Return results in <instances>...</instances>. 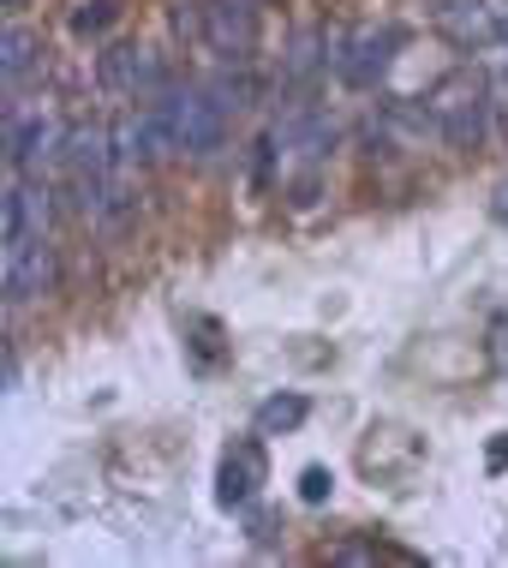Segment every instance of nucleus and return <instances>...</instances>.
Returning a JSON list of instances; mask_svg holds the SVG:
<instances>
[{"instance_id":"1a4fd4ad","label":"nucleus","mask_w":508,"mask_h":568,"mask_svg":"<svg viewBox=\"0 0 508 568\" xmlns=\"http://www.w3.org/2000/svg\"><path fill=\"white\" fill-rule=\"evenodd\" d=\"M257 485H264V443L245 437V443H234V449L222 455L215 497H222V509H245V503L257 497Z\"/></svg>"},{"instance_id":"39448f33","label":"nucleus","mask_w":508,"mask_h":568,"mask_svg":"<svg viewBox=\"0 0 508 568\" xmlns=\"http://www.w3.org/2000/svg\"><path fill=\"white\" fill-rule=\"evenodd\" d=\"M197 19H204V49L222 60H252L257 49V0H197Z\"/></svg>"},{"instance_id":"7ed1b4c3","label":"nucleus","mask_w":508,"mask_h":568,"mask_svg":"<svg viewBox=\"0 0 508 568\" xmlns=\"http://www.w3.org/2000/svg\"><path fill=\"white\" fill-rule=\"evenodd\" d=\"M96 79L108 97H126V102H156L174 90V72L156 49H132V42H114V49L96 54Z\"/></svg>"},{"instance_id":"f3484780","label":"nucleus","mask_w":508,"mask_h":568,"mask_svg":"<svg viewBox=\"0 0 508 568\" xmlns=\"http://www.w3.org/2000/svg\"><path fill=\"white\" fill-rule=\"evenodd\" d=\"M502 49H508V12H502Z\"/></svg>"},{"instance_id":"f257e3e1","label":"nucleus","mask_w":508,"mask_h":568,"mask_svg":"<svg viewBox=\"0 0 508 568\" xmlns=\"http://www.w3.org/2000/svg\"><path fill=\"white\" fill-rule=\"evenodd\" d=\"M490 84L479 79V72H460V79L437 84V97H430V126H437V138H449L455 150H479L485 132H490Z\"/></svg>"},{"instance_id":"20e7f679","label":"nucleus","mask_w":508,"mask_h":568,"mask_svg":"<svg viewBox=\"0 0 508 568\" xmlns=\"http://www.w3.org/2000/svg\"><path fill=\"white\" fill-rule=\"evenodd\" d=\"M395 54H402V30L395 24H365L359 37H347L342 49H335V79L353 84V90H377L383 72L395 67Z\"/></svg>"},{"instance_id":"f03ea898","label":"nucleus","mask_w":508,"mask_h":568,"mask_svg":"<svg viewBox=\"0 0 508 568\" xmlns=\"http://www.w3.org/2000/svg\"><path fill=\"white\" fill-rule=\"evenodd\" d=\"M54 287H60V257H54L49 234L0 240V294H7V305L49 300Z\"/></svg>"},{"instance_id":"9b49d317","label":"nucleus","mask_w":508,"mask_h":568,"mask_svg":"<svg viewBox=\"0 0 508 568\" xmlns=\"http://www.w3.org/2000/svg\"><path fill=\"white\" fill-rule=\"evenodd\" d=\"M312 402L305 395H270L264 407H257V437H282V432H299Z\"/></svg>"},{"instance_id":"9d476101","label":"nucleus","mask_w":508,"mask_h":568,"mask_svg":"<svg viewBox=\"0 0 508 568\" xmlns=\"http://www.w3.org/2000/svg\"><path fill=\"white\" fill-rule=\"evenodd\" d=\"M30 72H42V37L12 19L7 30H0V79H7V97L30 79Z\"/></svg>"},{"instance_id":"2eb2a0df","label":"nucleus","mask_w":508,"mask_h":568,"mask_svg":"<svg viewBox=\"0 0 508 568\" xmlns=\"http://www.w3.org/2000/svg\"><path fill=\"white\" fill-rule=\"evenodd\" d=\"M24 7H30V0H0V12H7V19H19Z\"/></svg>"},{"instance_id":"0eeeda50","label":"nucleus","mask_w":508,"mask_h":568,"mask_svg":"<svg viewBox=\"0 0 508 568\" xmlns=\"http://www.w3.org/2000/svg\"><path fill=\"white\" fill-rule=\"evenodd\" d=\"M54 227V186L49 180H30V174H12L7 180V197H0V240H24V234H49Z\"/></svg>"},{"instance_id":"423d86ee","label":"nucleus","mask_w":508,"mask_h":568,"mask_svg":"<svg viewBox=\"0 0 508 568\" xmlns=\"http://www.w3.org/2000/svg\"><path fill=\"white\" fill-rule=\"evenodd\" d=\"M180 150L186 156H215L227 138V109L234 102L222 97V90H197V84H180Z\"/></svg>"},{"instance_id":"4468645a","label":"nucleus","mask_w":508,"mask_h":568,"mask_svg":"<svg viewBox=\"0 0 508 568\" xmlns=\"http://www.w3.org/2000/svg\"><path fill=\"white\" fill-rule=\"evenodd\" d=\"M485 467H490V473H508V432H497V443H490V455H485Z\"/></svg>"},{"instance_id":"ddd939ff","label":"nucleus","mask_w":508,"mask_h":568,"mask_svg":"<svg viewBox=\"0 0 508 568\" xmlns=\"http://www.w3.org/2000/svg\"><path fill=\"white\" fill-rule=\"evenodd\" d=\"M329 490H335V473L329 467H305L299 473V497L312 503V509H317V503H329Z\"/></svg>"},{"instance_id":"dca6fc26","label":"nucleus","mask_w":508,"mask_h":568,"mask_svg":"<svg viewBox=\"0 0 508 568\" xmlns=\"http://www.w3.org/2000/svg\"><path fill=\"white\" fill-rule=\"evenodd\" d=\"M497 222H508V186L497 192Z\"/></svg>"},{"instance_id":"f8f14e48","label":"nucleus","mask_w":508,"mask_h":568,"mask_svg":"<svg viewBox=\"0 0 508 568\" xmlns=\"http://www.w3.org/2000/svg\"><path fill=\"white\" fill-rule=\"evenodd\" d=\"M120 24V0H79L72 7V37H108V30Z\"/></svg>"},{"instance_id":"6e6552de","label":"nucleus","mask_w":508,"mask_h":568,"mask_svg":"<svg viewBox=\"0 0 508 568\" xmlns=\"http://www.w3.org/2000/svg\"><path fill=\"white\" fill-rule=\"evenodd\" d=\"M430 24H437L443 42L460 54H479L490 42H502V19L485 0H430Z\"/></svg>"}]
</instances>
